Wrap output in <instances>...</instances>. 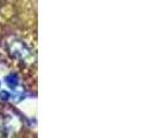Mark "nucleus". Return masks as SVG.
Here are the masks:
<instances>
[{
  "mask_svg": "<svg viewBox=\"0 0 153 138\" xmlns=\"http://www.w3.org/2000/svg\"><path fill=\"white\" fill-rule=\"evenodd\" d=\"M5 82H6V84H7L12 90H15L16 88L19 86L20 79H19V77H17L16 74L12 73V74H9V75H7V76L5 77Z\"/></svg>",
  "mask_w": 153,
  "mask_h": 138,
  "instance_id": "obj_2",
  "label": "nucleus"
},
{
  "mask_svg": "<svg viewBox=\"0 0 153 138\" xmlns=\"http://www.w3.org/2000/svg\"><path fill=\"white\" fill-rule=\"evenodd\" d=\"M12 55L20 60V61L27 62L29 61L30 59H32V53H31V50L25 45L22 42H13L12 45H10V51H9Z\"/></svg>",
  "mask_w": 153,
  "mask_h": 138,
  "instance_id": "obj_1",
  "label": "nucleus"
},
{
  "mask_svg": "<svg viewBox=\"0 0 153 138\" xmlns=\"http://www.w3.org/2000/svg\"><path fill=\"white\" fill-rule=\"evenodd\" d=\"M0 99L4 100V101H8V100L10 99V93L6 90H2V91H0Z\"/></svg>",
  "mask_w": 153,
  "mask_h": 138,
  "instance_id": "obj_3",
  "label": "nucleus"
}]
</instances>
